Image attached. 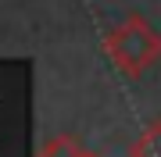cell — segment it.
<instances>
[{
    "label": "cell",
    "instance_id": "3",
    "mask_svg": "<svg viewBox=\"0 0 161 157\" xmlns=\"http://www.w3.org/2000/svg\"><path fill=\"white\" fill-rule=\"evenodd\" d=\"M36 157H86V150H82L72 136H50V139L40 146Z\"/></svg>",
    "mask_w": 161,
    "mask_h": 157
},
{
    "label": "cell",
    "instance_id": "2",
    "mask_svg": "<svg viewBox=\"0 0 161 157\" xmlns=\"http://www.w3.org/2000/svg\"><path fill=\"white\" fill-rule=\"evenodd\" d=\"M129 157H161V118L150 122L143 132H140V139L132 143Z\"/></svg>",
    "mask_w": 161,
    "mask_h": 157
},
{
    "label": "cell",
    "instance_id": "4",
    "mask_svg": "<svg viewBox=\"0 0 161 157\" xmlns=\"http://www.w3.org/2000/svg\"><path fill=\"white\" fill-rule=\"evenodd\" d=\"M86 157H97V154H90V150H86Z\"/></svg>",
    "mask_w": 161,
    "mask_h": 157
},
{
    "label": "cell",
    "instance_id": "1",
    "mask_svg": "<svg viewBox=\"0 0 161 157\" xmlns=\"http://www.w3.org/2000/svg\"><path fill=\"white\" fill-rule=\"evenodd\" d=\"M104 50L108 57L118 64V71L125 75H140L161 57V36L150 29V22H143L140 14H129L125 22H118L115 29H108L104 36Z\"/></svg>",
    "mask_w": 161,
    "mask_h": 157
}]
</instances>
